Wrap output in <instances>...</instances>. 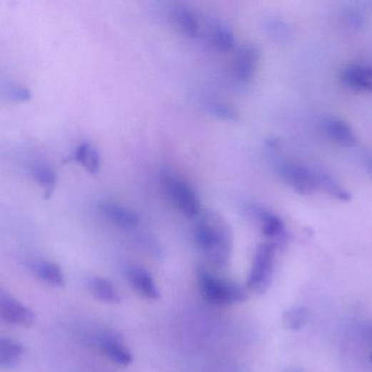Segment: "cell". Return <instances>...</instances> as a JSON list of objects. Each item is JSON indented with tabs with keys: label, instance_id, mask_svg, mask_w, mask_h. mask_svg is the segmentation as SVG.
I'll use <instances>...</instances> for the list:
<instances>
[{
	"label": "cell",
	"instance_id": "obj_25",
	"mask_svg": "<svg viewBox=\"0 0 372 372\" xmlns=\"http://www.w3.org/2000/svg\"><path fill=\"white\" fill-rule=\"evenodd\" d=\"M347 20H348L349 26L354 29H361L365 24V18L361 12L356 11V10L349 12Z\"/></svg>",
	"mask_w": 372,
	"mask_h": 372
},
{
	"label": "cell",
	"instance_id": "obj_4",
	"mask_svg": "<svg viewBox=\"0 0 372 372\" xmlns=\"http://www.w3.org/2000/svg\"><path fill=\"white\" fill-rule=\"evenodd\" d=\"M163 185L166 188L169 197L186 216L196 218L200 214L201 206L199 197L189 184L169 174H164Z\"/></svg>",
	"mask_w": 372,
	"mask_h": 372
},
{
	"label": "cell",
	"instance_id": "obj_10",
	"mask_svg": "<svg viewBox=\"0 0 372 372\" xmlns=\"http://www.w3.org/2000/svg\"><path fill=\"white\" fill-rule=\"evenodd\" d=\"M323 130L332 141L340 146L353 148L357 144V136L346 121L328 117L323 121Z\"/></svg>",
	"mask_w": 372,
	"mask_h": 372
},
{
	"label": "cell",
	"instance_id": "obj_15",
	"mask_svg": "<svg viewBox=\"0 0 372 372\" xmlns=\"http://www.w3.org/2000/svg\"><path fill=\"white\" fill-rule=\"evenodd\" d=\"M89 289L93 296L102 303L116 305L121 301L119 291L114 286L113 283L106 278L94 276L89 281Z\"/></svg>",
	"mask_w": 372,
	"mask_h": 372
},
{
	"label": "cell",
	"instance_id": "obj_23",
	"mask_svg": "<svg viewBox=\"0 0 372 372\" xmlns=\"http://www.w3.org/2000/svg\"><path fill=\"white\" fill-rule=\"evenodd\" d=\"M203 111L216 119L223 121H235L238 119V114L231 105L220 101H208L203 104Z\"/></svg>",
	"mask_w": 372,
	"mask_h": 372
},
{
	"label": "cell",
	"instance_id": "obj_3",
	"mask_svg": "<svg viewBox=\"0 0 372 372\" xmlns=\"http://www.w3.org/2000/svg\"><path fill=\"white\" fill-rule=\"evenodd\" d=\"M276 246L272 243H260L254 254L247 287L254 293H262L270 286L274 270Z\"/></svg>",
	"mask_w": 372,
	"mask_h": 372
},
{
	"label": "cell",
	"instance_id": "obj_8",
	"mask_svg": "<svg viewBox=\"0 0 372 372\" xmlns=\"http://www.w3.org/2000/svg\"><path fill=\"white\" fill-rule=\"evenodd\" d=\"M99 344L103 353L116 365L127 367L132 363V355L129 349L114 333H103L99 340Z\"/></svg>",
	"mask_w": 372,
	"mask_h": 372
},
{
	"label": "cell",
	"instance_id": "obj_1",
	"mask_svg": "<svg viewBox=\"0 0 372 372\" xmlns=\"http://www.w3.org/2000/svg\"><path fill=\"white\" fill-rule=\"evenodd\" d=\"M194 239L213 266L223 268L228 263L231 253V231L220 213L206 211L194 229Z\"/></svg>",
	"mask_w": 372,
	"mask_h": 372
},
{
	"label": "cell",
	"instance_id": "obj_12",
	"mask_svg": "<svg viewBox=\"0 0 372 372\" xmlns=\"http://www.w3.org/2000/svg\"><path fill=\"white\" fill-rule=\"evenodd\" d=\"M100 210L111 222L123 228H131L139 224L140 218L138 214L125 206L104 202L101 204Z\"/></svg>",
	"mask_w": 372,
	"mask_h": 372
},
{
	"label": "cell",
	"instance_id": "obj_6",
	"mask_svg": "<svg viewBox=\"0 0 372 372\" xmlns=\"http://www.w3.org/2000/svg\"><path fill=\"white\" fill-rule=\"evenodd\" d=\"M281 175L291 189L303 196L312 193L318 188L316 171L313 173L301 165H284L281 169Z\"/></svg>",
	"mask_w": 372,
	"mask_h": 372
},
{
	"label": "cell",
	"instance_id": "obj_14",
	"mask_svg": "<svg viewBox=\"0 0 372 372\" xmlns=\"http://www.w3.org/2000/svg\"><path fill=\"white\" fill-rule=\"evenodd\" d=\"M33 270L37 278L43 283L54 287L61 288L65 285V276L61 266L51 261H39L33 264Z\"/></svg>",
	"mask_w": 372,
	"mask_h": 372
},
{
	"label": "cell",
	"instance_id": "obj_11",
	"mask_svg": "<svg viewBox=\"0 0 372 372\" xmlns=\"http://www.w3.org/2000/svg\"><path fill=\"white\" fill-rule=\"evenodd\" d=\"M342 80L353 90L372 92V67L351 66L343 71Z\"/></svg>",
	"mask_w": 372,
	"mask_h": 372
},
{
	"label": "cell",
	"instance_id": "obj_20",
	"mask_svg": "<svg viewBox=\"0 0 372 372\" xmlns=\"http://www.w3.org/2000/svg\"><path fill=\"white\" fill-rule=\"evenodd\" d=\"M316 179H317L318 188L323 190L331 197L341 200V201H351V192L343 188L336 179L331 177L328 174L316 171Z\"/></svg>",
	"mask_w": 372,
	"mask_h": 372
},
{
	"label": "cell",
	"instance_id": "obj_27",
	"mask_svg": "<svg viewBox=\"0 0 372 372\" xmlns=\"http://www.w3.org/2000/svg\"><path fill=\"white\" fill-rule=\"evenodd\" d=\"M371 361H372V354H371Z\"/></svg>",
	"mask_w": 372,
	"mask_h": 372
},
{
	"label": "cell",
	"instance_id": "obj_22",
	"mask_svg": "<svg viewBox=\"0 0 372 372\" xmlns=\"http://www.w3.org/2000/svg\"><path fill=\"white\" fill-rule=\"evenodd\" d=\"M32 175L39 185L44 189L45 193L47 194L46 198H49L53 192L56 181H57L55 171L51 169V167L46 166V165H35Z\"/></svg>",
	"mask_w": 372,
	"mask_h": 372
},
{
	"label": "cell",
	"instance_id": "obj_5",
	"mask_svg": "<svg viewBox=\"0 0 372 372\" xmlns=\"http://www.w3.org/2000/svg\"><path fill=\"white\" fill-rule=\"evenodd\" d=\"M0 316L4 321L12 326L29 328L34 322V315L30 308L16 301L4 289H0Z\"/></svg>",
	"mask_w": 372,
	"mask_h": 372
},
{
	"label": "cell",
	"instance_id": "obj_7",
	"mask_svg": "<svg viewBox=\"0 0 372 372\" xmlns=\"http://www.w3.org/2000/svg\"><path fill=\"white\" fill-rule=\"evenodd\" d=\"M260 59V51L256 45L246 44L237 51L233 61V76L241 84L252 79Z\"/></svg>",
	"mask_w": 372,
	"mask_h": 372
},
{
	"label": "cell",
	"instance_id": "obj_19",
	"mask_svg": "<svg viewBox=\"0 0 372 372\" xmlns=\"http://www.w3.org/2000/svg\"><path fill=\"white\" fill-rule=\"evenodd\" d=\"M176 24L181 32L190 39H197L201 34V26L199 20L193 12L187 8H179L174 12Z\"/></svg>",
	"mask_w": 372,
	"mask_h": 372
},
{
	"label": "cell",
	"instance_id": "obj_24",
	"mask_svg": "<svg viewBox=\"0 0 372 372\" xmlns=\"http://www.w3.org/2000/svg\"><path fill=\"white\" fill-rule=\"evenodd\" d=\"M0 91L5 99L14 102H26L31 100L32 93L26 86H19L11 81H1Z\"/></svg>",
	"mask_w": 372,
	"mask_h": 372
},
{
	"label": "cell",
	"instance_id": "obj_16",
	"mask_svg": "<svg viewBox=\"0 0 372 372\" xmlns=\"http://www.w3.org/2000/svg\"><path fill=\"white\" fill-rule=\"evenodd\" d=\"M208 36L211 45L218 51H229L235 45L233 31L225 22L215 21L211 24Z\"/></svg>",
	"mask_w": 372,
	"mask_h": 372
},
{
	"label": "cell",
	"instance_id": "obj_9",
	"mask_svg": "<svg viewBox=\"0 0 372 372\" xmlns=\"http://www.w3.org/2000/svg\"><path fill=\"white\" fill-rule=\"evenodd\" d=\"M126 276L130 284L139 291L142 296L151 301L160 299V291L148 271L140 266H129L126 271Z\"/></svg>",
	"mask_w": 372,
	"mask_h": 372
},
{
	"label": "cell",
	"instance_id": "obj_17",
	"mask_svg": "<svg viewBox=\"0 0 372 372\" xmlns=\"http://www.w3.org/2000/svg\"><path fill=\"white\" fill-rule=\"evenodd\" d=\"M24 348L21 343L3 338L0 340V365L6 369H14L21 361Z\"/></svg>",
	"mask_w": 372,
	"mask_h": 372
},
{
	"label": "cell",
	"instance_id": "obj_18",
	"mask_svg": "<svg viewBox=\"0 0 372 372\" xmlns=\"http://www.w3.org/2000/svg\"><path fill=\"white\" fill-rule=\"evenodd\" d=\"M74 160L82 165V167L89 173L95 175L100 171V153L94 146L89 144V142H84V144H80L74 151Z\"/></svg>",
	"mask_w": 372,
	"mask_h": 372
},
{
	"label": "cell",
	"instance_id": "obj_21",
	"mask_svg": "<svg viewBox=\"0 0 372 372\" xmlns=\"http://www.w3.org/2000/svg\"><path fill=\"white\" fill-rule=\"evenodd\" d=\"M309 311L305 307H295L283 315V324L289 331H299L307 324Z\"/></svg>",
	"mask_w": 372,
	"mask_h": 372
},
{
	"label": "cell",
	"instance_id": "obj_13",
	"mask_svg": "<svg viewBox=\"0 0 372 372\" xmlns=\"http://www.w3.org/2000/svg\"><path fill=\"white\" fill-rule=\"evenodd\" d=\"M260 220H261L262 233L264 236L268 237L271 241H276L278 243L276 245V247L286 243V229H285L284 223L278 216L273 213L263 211L260 213Z\"/></svg>",
	"mask_w": 372,
	"mask_h": 372
},
{
	"label": "cell",
	"instance_id": "obj_26",
	"mask_svg": "<svg viewBox=\"0 0 372 372\" xmlns=\"http://www.w3.org/2000/svg\"><path fill=\"white\" fill-rule=\"evenodd\" d=\"M368 169H369V173L372 176V158H370L369 161H368Z\"/></svg>",
	"mask_w": 372,
	"mask_h": 372
},
{
	"label": "cell",
	"instance_id": "obj_2",
	"mask_svg": "<svg viewBox=\"0 0 372 372\" xmlns=\"http://www.w3.org/2000/svg\"><path fill=\"white\" fill-rule=\"evenodd\" d=\"M198 282L202 296L214 305L229 306L247 301L246 289L235 283L215 278L206 268H198Z\"/></svg>",
	"mask_w": 372,
	"mask_h": 372
}]
</instances>
